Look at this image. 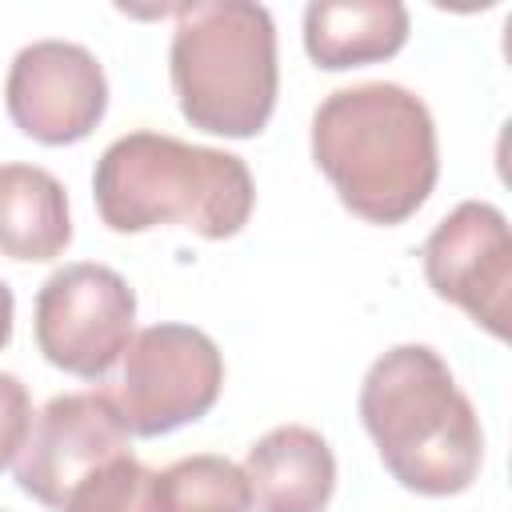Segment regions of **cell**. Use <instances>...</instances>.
Listing matches in <instances>:
<instances>
[{
	"mask_svg": "<svg viewBox=\"0 0 512 512\" xmlns=\"http://www.w3.org/2000/svg\"><path fill=\"white\" fill-rule=\"evenodd\" d=\"M92 192L100 220L124 236L180 224L204 240H228L248 224L256 204V184L240 156L164 132L112 140L96 160Z\"/></svg>",
	"mask_w": 512,
	"mask_h": 512,
	"instance_id": "cell-3",
	"label": "cell"
},
{
	"mask_svg": "<svg viewBox=\"0 0 512 512\" xmlns=\"http://www.w3.org/2000/svg\"><path fill=\"white\" fill-rule=\"evenodd\" d=\"M156 512H252V488L228 456H184L156 472Z\"/></svg>",
	"mask_w": 512,
	"mask_h": 512,
	"instance_id": "cell-13",
	"label": "cell"
},
{
	"mask_svg": "<svg viewBox=\"0 0 512 512\" xmlns=\"http://www.w3.org/2000/svg\"><path fill=\"white\" fill-rule=\"evenodd\" d=\"M428 288L464 308L484 332L508 340L512 312V236L500 208L484 200L456 204L424 240Z\"/></svg>",
	"mask_w": 512,
	"mask_h": 512,
	"instance_id": "cell-7",
	"label": "cell"
},
{
	"mask_svg": "<svg viewBox=\"0 0 512 512\" xmlns=\"http://www.w3.org/2000/svg\"><path fill=\"white\" fill-rule=\"evenodd\" d=\"M244 476L256 512H324L336 488V456L316 428L280 424L248 448Z\"/></svg>",
	"mask_w": 512,
	"mask_h": 512,
	"instance_id": "cell-10",
	"label": "cell"
},
{
	"mask_svg": "<svg viewBox=\"0 0 512 512\" xmlns=\"http://www.w3.org/2000/svg\"><path fill=\"white\" fill-rule=\"evenodd\" d=\"M4 104L12 124L40 144H76L84 140L108 108V80L100 60L72 40H36L16 52Z\"/></svg>",
	"mask_w": 512,
	"mask_h": 512,
	"instance_id": "cell-8",
	"label": "cell"
},
{
	"mask_svg": "<svg viewBox=\"0 0 512 512\" xmlns=\"http://www.w3.org/2000/svg\"><path fill=\"white\" fill-rule=\"evenodd\" d=\"M408 44V8L396 0H316L304 8V52L324 72L396 56Z\"/></svg>",
	"mask_w": 512,
	"mask_h": 512,
	"instance_id": "cell-11",
	"label": "cell"
},
{
	"mask_svg": "<svg viewBox=\"0 0 512 512\" xmlns=\"http://www.w3.org/2000/svg\"><path fill=\"white\" fill-rule=\"evenodd\" d=\"M108 392L128 436H164L200 420L224 388V356L192 324H148L124 348Z\"/></svg>",
	"mask_w": 512,
	"mask_h": 512,
	"instance_id": "cell-5",
	"label": "cell"
},
{
	"mask_svg": "<svg viewBox=\"0 0 512 512\" xmlns=\"http://www.w3.org/2000/svg\"><path fill=\"white\" fill-rule=\"evenodd\" d=\"M360 420L384 468L408 492L456 496L484 464L480 416L428 344H396L368 368Z\"/></svg>",
	"mask_w": 512,
	"mask_h": 512,
	"instance_id": "cell-2",
	"label": "cell"
},
{
	"mask_svg": "<svg viewBox=\"0 0 512 512\" xmlns=\"http://www.w3.org/2000/svg\"><path fill=\"white\" fill-rule=\"evenodd\" d=\"M32 432V400L20 376L0 372V468H8Z\"/></svg>",
	"mask_w": 512,
	"mask_h": 512,
	"instance_id": "cell-15",
	"label": "cell"
},
{
	"mask_svg": "<svg viewBox=\"0 0 512 512\" xmlns=\"http://www.w3.org/2000/svg\"><path fill=\"white\" fill-rule=\"evenodd\" d=\"M128 456V428L108 392H68L40 408L16 460V484L44 508H64L72 488Z\"/></svg>",
	"mask_w": 512,
	"mask_h": 512,
	"instance_id": "cell-9",
	"label": "cell"
},
{
	"mask_svg": "<svg viewBox=\"0 0 512 512\" xmlns=\"http://www.w3.org/2000/svg\"><path fill=\"white\" fill-rule=\"evenodd\" d=\"M156 472H148L132 452L116 456L88 480L72 488L60 512H156Z\"/></svg>",
	"mask_w": 512,
	"mask_h": 512,
	"instance_id": "cell-14",
	"label": "cell"
},
{
	"mask_svg": "<svg viewBox=\"0 0 512 512\" xmlns=\"http://www.w3.org/2000/svg\"><path fill=\"white\" fill-rule=\"evenodd\" d=\"M136 324V292L116 268L64 264L36 292V348L52 368L104 380Z\"/></svg>",
	"mask_w": 512,
	"mask_h": 512,
	"instance_id": "cell-6",
	"label": "cell"
},
{
	"mask_svg": "<svg viewBox=\"0 0 512 512\" xmlns=\"http://www.w3.org/2000/svg\"><path fill=\"white\" fill-rule=\"evenodd\" d=\"M72 240L64 184L36 164H0V256L40 264Z\"/></svg>",
	"mask_w": 512,
	"mask_h": 512,
	"instance_id": "cell-12",
	"label": "cell"
},
{
	"mask_svg": "<svg viewBox=\"0 0 512 512\" xmlns=\"http://www.w3.org/2000/svg\"><path fill=\"white\" fill-rule=\"evenodd\" d=\"M312 160L352 216L404 224L440 176L432 112L400 84L336 88L312 116Z\"/></svg>",
	"mask_w": 512,
	"mask_h": 512,
	"instance_id": "cell-1",
	"label": "cell"
},
{
	"mask_svg": "<svg viewBox=\"0 0 512 512\" xmlns=\"http://www.w3.org/2000/svg\"><path fill=\"white\" fill-rule=\"evenodd\" d=\"M12 320H16V300H12V288L0 280V348L12 340Z\"/></svg>",
	"mask_w": 512,
	"mask_h": 512,
	"instance_id": "cell-16",
	"label": "cell"
},
{
	"mask_svg": "<svg viewBox=\"0 0 512 512\" xmlns=\"http://www.w3.org/2000/svg\"><path fill=\"white\" fill-rule=\"evenodd\" d=\"M168 72L192 128L248 140L276 108V24L264 4L208 0L176 8Z\"/></svg>",
	"mask_w": 512,
	"mask_h": 512,
	"instance_id": "cell-4",
	"label": "cell"
}]
</instances>
